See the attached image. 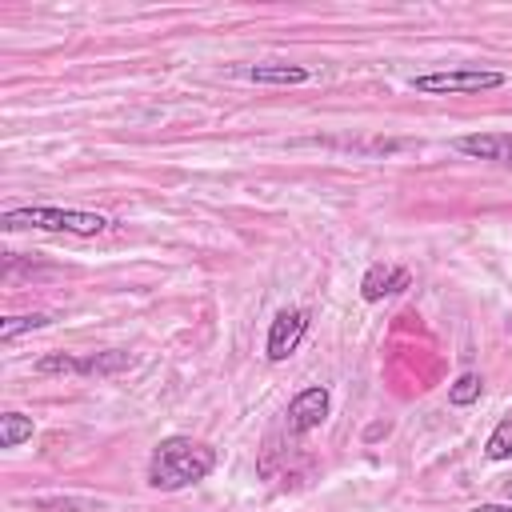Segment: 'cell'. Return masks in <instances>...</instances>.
Returning <instances> with one entry per match:
<instances>
[{"mask_svg": "<svg viewBox=\"0 0 512 512\" xmlns=\"http://www.w3.org/2000/svg\"><path fill=\"white\" fill-rule=\"evenodd\" d=\"M216 468V448L192 436H164L148 456V484L160 492L188 488Z\"/></svg>", "mask_w": 512, "mask_h": 512, "instance_id": "obj_1", "label": "cell"}, {"mask_svg": "<svg viewBox=\"0 0 512 512\" xmlns=\"http://www.w3.org/2000/svg\"><path fill=\"white\" fill-rule=\"evenodd\" d=\"M8 232L20 228H40V232H68V236H100L108 228V216L84 212V208H56V204H28V208H8L0 216Z\"/></svg>", "mask_w": 512, "mask_h": 512, "instance_id": "obj_2", "label": "cell"}, {"mask_svg": "<svg viewBox=\"0 0 512 512\" xmlns=\"http://www.w3.org/2000/svg\"><path fill=\"white\" fill-rule=\"evenodd\" d=\"M408 84L420 96H476V92L504 88L508 76L496 68H444V72H420Z\"/></svg>", "mask_w": 512, "mask_h": 512, "instance_id": "obj_3", "label": "cell"}, {"mask_svg": "<svg viewBox=\"0 0 512 512\" xmlns=\"http://www.w3.org/2000/svg\"><path fill=\"white\" fill-rule=\"evenodd\" d=\"M128 352H92V356H72V352H48L32 364L36 376H112L128 368Z\"/></svg>", "mask_w": 512, "mask_h": 512, "instance_id": "obj_4", "label": "cell"}, {"mask_svg": "<svg viewBox=\"0 0 512 512\" xmlns=\"http://www.w3.org/2000/svg\"><path fill=\"white\" fill-rule=\"evenodd\" d=\"M308 312L304 308H280L276 316H272V324H268V340H264V356L272 360V364H280V360H288L296 348H300V340L308 336Z\"/></svg>", "mask_w": 512, "mask_h": 512, "instance_id": "obj_5", "label": "cell"}, {"mask_svg": "<svg viewBox=\"0 0 512 512\" xmlns=\"http://www.w3.org/2000/svg\"><path fill=\"white\" fill-rule=\"evenodd\" d=\"M328 408H332L328 388L312 384V388H304V392H296L288 400V428L292 432H312V428H320L328 420Z\"/></svg>", "mask_w": 512, "mask_h": 512, "instance_id": "obj_6", "label": "cell"}, {"mask_svg": "<svg viewBox=\"0 0 512 512\" xmlns=\"http://www.w3.org/2000/svg\"><path fill=\"white\" fill-rule=\"evenodd\" d=\"M408 284H412V272H408L404 264H372V268L364 272V280H360V296H364L368 304H376V300H384V296L404 292Z\"/></svg>", "mask_w": 512, "mask_h": 512, "instance_id": "obj_7", "label": "cell"}, {"mask_svg": "<svg viewBox=\"0 0 512 512\" xmlns=\"http://www.w3.org/2000/svg\"><path fill=\"white\" fill-rule=\"evenodd\" d=\"M456 152L512 168V132H472V136H460L456 140Z\"/></svg>", "mask_w": 512, "mask_h": 512, "instance_id": "obj_8", "label": "cell"}, {"mask_svg": "<svg viewBox=\"0 0 512 512\" xmlns=\"http://www.w3.org/2000/svg\"><path fill=\"white\" fill-rule=\"evenodd\" d=\"M312 72L304 64H252L248 68V80L256 84H304Z\"/></svg>", "mask_w": 512, "mask_h": 512, "instance_id": "obj_9", "label": "cell"}, {"mask_svg": "<svg viewBox=\"0 0 512 512\" xmlns=\"http://www.w3.org/2000/svg\"><path fill=\"white\" fill-rule=\"evenodd\" d=\"M24 440H32V416L4 412L0 416V448H20Z\"/></svg>", "mask_w": 512, "mask_h": 512, "instance_id": "obj_10", "label": "cell"}, {"mask_svg": "<svg viewBox=\"0 0 512 512\" xmlns=\"http://www.w3.org/2000/svg\"><path fill=\"white\" fill-rule=\"evenodd\" d=\"M52 324V316L48 312H24V316H8V320H0V340L4 344H12L20 332H36V328H48Z\"/></svg>", "mask_w": 512, "mask_h": 512, "instance_id": "obj_11", "label": "cell"}, {"mask_svg": "<svg viewBox=\"0 0 512 512\" xmlns=\"http://www.w3.org/2000/svg\"><path fill=\"white\" fill-rule=\"evenodd\" d=\"M480 388H484V380H480L476 372H460V376L448 384V404L468 408V404H476V400H480Z\"/></svg>", "mask_w": 512, "mask_h": 512, "instance_id": "obj_12", "label": "cell"}, {"mask_svg": "<svg viewBox=\"0 0 512 512\" xmlns=\"http://www.w3.org/2000/svg\"><path fill=\"white\" fill-rule=\"evenodd\" d=\"M484 456L488 460H512V416H504L492 428V436L484 440Z\"/></svg>", "mask_w": 512, "mask_h": 512, "instance_id": "obj_13", "label": "cell"}, {"mask_svg": "<svg viewBox=\"0 0 512 512\" xmlns=\"http://www.w3.org/2000/svg\"><path fill=\"white\" fill-rule=\"evenodd\" d=\"M472 512H512V504H476Z\"/></svg>", "mask_w": 512, "mask_h": 512, "instance_id": "obj_14", "label": "cell"}, {"mask_svg": "<svg viewBox=\"0 0 512 512\" xmlns=\"http://www.w3.org/2000/svg\"><path fill=\"white\" fill-rule=\"evenodd\" d=\"M504 496H508V500H512V480H508V484H504Z\"/></svg>", "mask_w": 512, "mask_h": 512, "instance_id": "obj_15", "label": "cell"}, {"mask_svg": "<svg viewBox=\"0 0 512 512\" xmlns=\"http://www.w3.org/2000/svg\"><path fill=\"white\" fill-rule=\"evenodd\" d=\"M508 328H512V316H508Z\"/></svg>", "mask_w": 512, "mask_h": 512, "instance_id": "obj_16", "label": "cell"}]
</instances>
